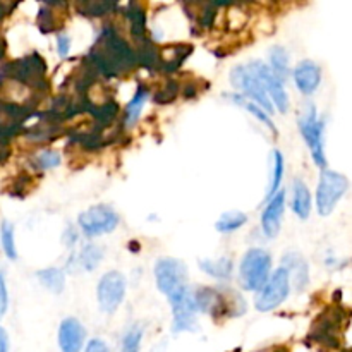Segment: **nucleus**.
<instances>
[{"mask_svg":"<svg viewBox=\"0 0 352 352\" xmlns=\"http://www.w3.org/2000/svg\"><path fill=\"white\" fill-rule=\"evenodd\" d=\"M85 60L95 69L96 74L105 78H116L124 72L133 71L138 65L134 48L110 24L102 28L98 40L88 52Z\"/></svg>","mask_w":352,"mask_h":352,"instance_id":"obj_1","label":"nucleus"},{"mask_svg":"<svg viewBox=\"0 0 352 352\" xmlns=\"http://www.w3.org/2000/svg\"><path fill=\"white\" fill-rule=\"evenodd\" d=\"M195 294L196 308L198 311L206 313L213 318H229V316H239L246 311V301L237 292L219 291L213 287H203Z\"/></svg>","mask_w":352,"mask_h":352,"instance_id":"obj_2","label":"nucleus"},{"mask_svg":"<svg viewBox=\"0 0 352 352\" xmlns=\"http://www.w3.org/2000/svg\"><path fill=\"white\" fill-rule=\"evenodd\" d=\"M45 74H47V64L38 52H33L26 57L3 65L0 71V79H12L24 86H31L38 91H47L48 82Z\"/></svg>","mask_w":352,"mask_h":352,"instance_id":"obj_3","label":"nucleus"},{"mask_svg":"<svg viewBox=\"0 0 352 352\" xmlns=\"http://www.w3.org/2000/svg\"><path fill=\"white\" fill-rule=\"evenodd\" d=\"M272 256L261 248H251L241 260L239 278L243 289L251 292H260L270 278Z\"/></svg>","mask_w":352,"mask_h":352,"instance_id":"obj_4","label":"nucleus"},{"mask_svg":"<svg viewBox=\"0 0 352 352\" xmlns=\"http://www.w3.org/2000/svg\"><path fill=\"white\" fill-rule=\"evenodd\" d=\"M299 131L305 138L309 148L313 160L320 168L327 167L325 143H323V133H325V120L320 119L316 113V107L313 103H306L301 117H299Z\"/></svg>","mask_w":352,"mask_h":352,"instance_id":"obj_5","label":"nucleus"},{"mask_svg":"<svg viewBox=\"0 0 352 352\" xmlns=\"http://www.w3.org/2000/svg\"><path fill=\"white\" fill-rule=\"evenodd\" d=\"M349 189V181L344 174L323 168L316 188V208L322 217H329L336 210L337 203Z\"/></svg>","mask_w":352,"mask_h":352,"instance_id":"obj_6","label":"nucleus"},{"mask_svg":"<svg viewBox=\"0 0 352 352\" xmlns=\"http://www.w3.org/2000/svg\"><path fill=\"white\" fill-rule=\"evenodd\" d=\"M155 280L158 291L170 299L188 287V268L181 260L162 258L155 263Z\"/></svg>","mask_w":352,"mask_h":352,"instance_id":"obj_7","label":"nucleus"},{"mask_svg":"<svg viewBox=\"0 0 352 352\" xmlns=\"http://www.w3.org/2000/svg\"><path fill=\"white\" fill-rule=\"evenodd\" d=\"M120 219L113 208L107 205L89 206L88 210L79 213L78 226L88 237L102 236L117 229Z\"/></svg>","mask_w":352,"mask_h":352,"instance_id":"obj_8","label":"nucleus"},{"mask_svg":"<svg viewBox=\"0 0 352 352\" xmlns=\"http://www.w3.org/2000/svg\"><path fill=\"white\" fill-rule=\"evenodd\" d=\"M260 298L256 299V309L261 313H268L277 309L291 294V278L289 272L284 267L277 268L274 275L267 280L265 287L261 289Z\"/></svg>","mask_w":352,"mask_h":352,"instance_id":"obj_9","label":"nucleus"},{"mask_svg":"<svg viewBox=\"0 0 352 352\" xmlns=\"http://www.w3.org/2000/svg\"><path fill=\"white\" fill-rule=\"evenodd\" d=\"M248 69H250V71L254 74V78L261 82V86H263V89L267 91L274 109L280 110L282 113L289 112L291 102H289L284 81H280V79L272 72V69L268 67V64H265L263 60H253L248 64Z\"/></svg>","mask_w":352,"mask_h":352,"instance_id":"obj_10","label":"nucleus"},{"mask_svg":"<svg viewBox=\"0 0 352 352\" xmlns=\"http://www.w3.org/2000/svg\"><path fill=\"white\" fill-rule=\"evenodd\" d=\"M230 81H232L234 88L243 91V95L246 96L248 100L251 98V102H254L258 107H261L265 112L267 113L275 112L267 91L263 89L261 82L254 78L253 72L248 69V65H237V67H234L232 72H230Z\"/></svg>","mask_w":352,"mask_h":352,"instance_id":"obj_11","label":"nucleus"},{"mask_svg":"<svg viewBox=\"0 0 352 352\" xmlns=\"http://www.w3.org/2000/svg\"><path fill=\"white\" fill-rule=\"evenodd\" d=\"M100 309L107 315H112L122 305L126 298V277L120 272H109L103 275L96 287Z\"/></svg>","mask_w":352,"mask_h":352,"instance_id":"obj_12","label":"nucleus"},{"mask_svg":"<svg viewBox=\"0 0 352 352\" xmlns=\"http://www.w3.org/2000/svg\"><path fill=\"white\" fill-rule=\"evenodd\" d=\"M168 301H170L172 316H174L172 332L181 333L196 330V313H198V308H196L195 294H192L191 289L186 287L184 291L172 296Z\"/></svg>","mask_w":352,"mask_h":352,"instance_id":"obj_13","label":"nucleus"},{"mask_svg":"<svg viewBox=\"0 0 352 352\" xmlns=\"http://www.w3.org/2000/svg\"><path fill=\"white\" fill-rule=\"evenodd\" d=\"M285 212V191H278L268 199L267 208L263 210L261 215V229L268 239H275L280 232L282 226V217Z\"/></svg>","mask_w":352,"mask_h":352,"instance_id":"obj_14","label":"nucleus"},{"mask_svg":"<svg viewBox=\"0 0 352 352\" xmlns=\"http://www.w3.org/2000/svg\"><path fill=\"white\" fill-rule=\"evenodd\" d=\"M86 330L78 318L62 320L58 327V347L60 352H81L85 346Z\"/></svg>","mask_w":352,"mask_h":352,"instance_id":"obj_15","label":"nucleus"},{"mask_svg":"<svg viewBox=\"0 0 352 352\" xmlns=\"http://www.w3.org/2000/svg\"><path fill=\"white\" fill-rule=\"evenodd\" d=\"M294 81L299 91L311 96L322 82V69L313 60H301L294 69Z\"/></svg>","mask_w":352,"mask_h":352,"instance_id":"obj_16","label":"nucleus"},{"mask_svg":"<svg viewBox=\"0 0 352 352\" xmlns=\"http://www.w3.org/2000/svg\"><path fill=\"white\" fill-rule=\"evenodd\" d=\"M282 267L289 272L291 284H294L296 291H305L309 280V268L305 258L298 253H287L282 260Z\"/></svg>","mask_w":352,"mask_h":352,"instance_id":"obj_17","label":"nucleus"},{"mask_svg":"<svg viewBox=\"0 0 352 352\" xmlns=\"http://www.w3.org/2000/svg\"><path fill=\"white\" fill-rule=\"evenodd\" d=\"M292 212L301 220H306L311 213V192L302 179H296L292 182Z\"/></svg>","mask_w":352,"mask_h":352,"instance_id":"obj_18","label":"nucleus"},{"mask_svg":"<svg viewBox=\"0 0 352 352\" xmlns=\"http://www.w3.org/2000/svg\"><path fill=\"white\" fill-rule=\"evenodd\" d=\"M124 14L129 19L131 34L134 36V40H144L146 38V14H144L143 6L138 2H129L126 10H124Z\"/></svg>","mask_w":352,"mask_h":352,"instance_id":"obj_19","label":"nucleus"},{"mask_svg":"<svg viewBox=\"0 0 352 352\" xmlns=\"http://www.w3.org/2000/svg\"><path fill=\"white\" fill-rule=\"evenodd\" d=\"M148 96H150V91H148L146 86H138L133 100L127 103L126 110H124V126L133 127L134 124L138 122V119H140L141 116V110H143V105L146 103Z\"/></svg>","mask_w":352,"mask_h":352,"instance_id":"obj_20","label":"nucleus"},{"mask_svg":"<svg viewBox=\"0 0 352 352\" xmlns=\"http://www.w3.org/2000/svg\"><path fill=\"white\" fill-rule=\"evenodd\" d=\"M268 55H270V65L268 67L272 69V72L280 81H285L289 78V74H291V60H289L287 50L284 47H280V45H275V47L270 48Z\"/></svg>","mask_w":352,"mask_h":352,"instance_id":"obj_21","label":"nucleus"},{"mask_svg":"<svg viewBox=\"0 0 352 352\" xmlns=\"http://www.w3.org/2000/svg\"><path fill=\"white\" fill-rule=\"evenodd\" d=\"M103 258V250L96 244H85L82 250L76 254L74 263L78 265L81 270L85 272H93L98 268V265L102 263Z\"/></svg>","mask_w":352,"mask_h":352,"instance_id":"obj_22","label":"nucleus"},{"mask_svg":"<svg viewBox=\"0 0 352 352\" xmlns=\"http://www.w3.org/2000/svg\"><path fill=\"white\" fill-rule=\"evenodd\" d=\"M199 268L210 277L219 278V280H227L232 277L234 263L230 258H220V260H199Z\"/></svg>","mask_w":352,"mask_h":352,"instance_id":"obj_23","label":"nucleus"},{"mask_svg":"<svg viewBox=\"0 0 352 352\" xmlns=\"http://www.w3.org/2000/svg\"><path fill=\"white\" fill-rule=\"evenodd\" d=\"M36 278L45 289H48L54 294H62L65 287V274L60 268H43L36 272Z\"/></svg>","mask_w":352,"mask_h":352,"instance_id":"obj_24","label":"nucleus"},{"mask_svg":"<svg viewBox=\"0 0 352 352\" xmlns=\"http://www.w3.org/2000/svg\"><path fill=\"white\" fill-rule=\"evenodd\" d=\"M170 50H172L170 57H160V64H158L160 71L164 72L177 71V69L184 64L186 58L189 57L192 47H189V45H175V47H170Z\"/></svg>","mask_w":352,"mask_h":352,"instance_id":"obj_25","label":"nucleus"},{"mask_svg":"<svg viewBox=\"0 0 352 352\" xmlns=\"http://www.w3.org/2000/svg\"><path fill=\"white\" fill-rule=\"evenodd\" d=\"M248 223V215L243 212H226L220 215V219L217 220L215 223V229L222 234H230V232H236L239 230L241 227H244Z\"/></svg>","mask_w":352,"mask_h":352,"instance_id":"obj_26","label":"nucleus"},{"mask_svg":"<svg viewBox=\"0 0 352 352\" xmlns=\"http://www.w3.org/2000/svg\"><path fill=\"white\" fill-rule=\"evenodd\" d=\"M227 98L232 100V102L236 103V105H239V107H243V109H246L248 112L251 113V116H254V117H256L258 120H261V122H263L265 126L270 127L272 133H274V134H278L277 127H275V126H274V122H272L270 116H268V113L265 112V110L261 109V107H258L256 103L251 102V100H248L246 96H243V95H229V96H227Z\"/></svg>","mask_w":352,"mask_h":352,"instance_id":"obj_27","label":"nucleus"},{"mask_svg":"<svg viewBox=\"0 0 352 352\" xmlns=\"http://www.w3.org/2000/svg\"><path fill=\"white\" fill-rule=\"evenodd\" d=\"M0 243H2V250L9 260H17V250H16V239H14V226L9 220H3L0 226Z\"/></svg>","mask_w":352,"mask_h":352,"instance_id":"obj_28","label":"nucleus"},{"mask_svg":"<svg viewBox=\"0 0 352 352\" xmlns=\"http://www.w3.org/2000/svg\"><path fill=\"white\" fill-rule=\"evenodd\" d=\"M282 179H284V157L278 150L274 151V172H272V182L268 186L267 192V201L275 195V192L280 191Z\"/></svg>","mask_w":352,"mask_h":352,"instance_id":"obj_29","label":"nucleus"},{"mask_svg":"<svg viewBox=\"0 0 352 352\" xmlns=\"http://www.w3.org/2000/svg\"><path fill=\"white\" fill-rule=\"evenodd\" d=\"M144 329L141 323H134L129 330L126 332L122 339V349L120 352H140L141 340H143Z\"/></svg>","mask_w":352,"mask_h":352,"instance_id":"obj_30","label":"nucleus"},{"mask_svg":"<svg viewBox=\"0 0 352 352\" xmlns=\"http://www.w3.org/2000/svg\"><path fill=\"white\" fill-rule=\"evenodd\" d=\"M60 155L55 150H41L34 155L33 165L38 170H50V168H55L60 165Z\"/></svg>","mask_w":352,"mask_h":352,"instance_id":"obj_31","label":"nucleus"},{"mask_svg":"<svg viewBox=\"0 0 352 352\" xmlns=\"http://www.w3.org/2000/svg\"><path fill=\"white\" fill-rule=\"evenodd\" d=\"M78 10H81L85 16H93V17H98V16H105V14L112 12V10L119 9L117 3H105V2H88V3H79Z\"/></svg>","mask_w":352,"mask_h":352,"instance_id":"obj_32","label":"nucleus"},{"mask_svg":"<svg viewBox=\"0 0 352 352\" xmlns=\"http://www.w3.org/2000/svg\"><path fill=\"white\" fill-rule=\"evenodd\" d=\"M177 93H179L177 81H168L167 85H165L164 88L157 93V95H155V102L160 103V105H167V103L174 102L175 96H177Z\"/></svg>","mask_w":352,"mask_h":352,"instance_id":"obj_33","label":"nucleus"},{"mask_svg":"<svg viewBox=\"0 0 352 352\" xmlns=\"http://www.w3.org/2000/svg\"><path fill=\"white\" fill-rule=\"evenodd\" d=\"M7 308H9V292H7V282L3 274L0 272V320L6 316Z\"/></svg>","mask_w":352,"mask_h":352,"instance_id":"obj_34","label":"nucleus"},{"mask_svg":"<svg viewBox=\"0 0 352 352\" xmlns=\"http://www.w3.org/2000/svg\"><path fill=\"white\" fill-rule=\"evenodd\" d=\"M71 52V38L67 36L65 33H58L57 34V54L60 55L62 58H65Z\"/></svg>","mask_w":352,"mask_h":352,"instance_id":"obj_35","label":"nucleus"},{"mask_svg":"<svg viewBox=\"0 0 352 352\" xmlns=\"http://www.w3.org/2000/svg\"><path fill=\"white\" fill-rule=\"evenodd\" d=\"M85 352H110V349L102 339H91L88 342V346H86Z\"/></svg>","mask_w":352,"mask_h":352,"instance_id":"obj_36","label":"nucleus"},{"mask_svg":"<svg viewBox=\"0 0 352 352\" xmlns=\"http://www.w3.org/2000/svg\"><path fill=\"white\" fill-rule=\"evenodd\" d=\"M76 241H78V232H76L74 227L69 226V229L64 232V243L67 244L69 248H72L76 244Z\"/></svg>","mask_w":352,"mask_h":352,"instance_id":"obj_37","label":"nucleus"},{"mask_svg":"<svg viewBox=\"0 0 352 352\" xmlns=\"http://www.w3.org/2000/svg\"><path fill=\"white\" fill-rule=\"evenodd\" d=\"M9 351V337H7L6 330L0 327V352Z\"/></svg>","mask_w":352,"mask_h":352,"instance_id":"obj_38","label":"nucleus"},{"mask_svg":"<svg viewBox=\"0 0 352 352\" xmlns=\"http://www.w3.org/2000/svg\"><path fill=\"white\" fill-rule=\"evenodd\" d=\"M16 6H9V3H0V19H3V17L7 16V14L10 12V10L14 9Z\"/></svg>","mask_w":352,"mask_h":352,"instance_id":"obj_39","label":"nucleus"}]
</instances>
